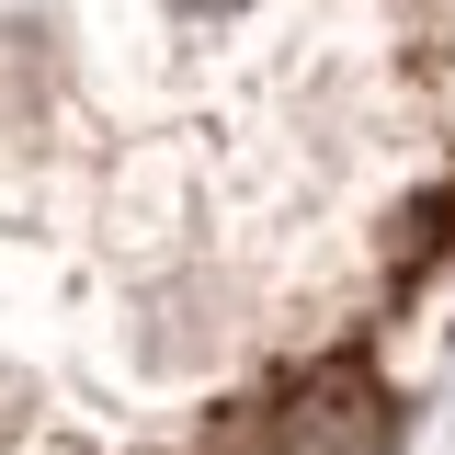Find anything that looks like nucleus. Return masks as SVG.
I'll use <instances>...</instances> for the list:
<instances>
[{"mask_svg": "<svg viewBox=\"0 0 455 455\" xmlns=\"http://www.w3.org/2000/svg\"><path fill=\"white\" fill-rule=\"evenodd\" d=\"M387 444H398V410L364 364H319L262 433V455H387Z\"/></svg>", "mask_w": 455, "mask_h": 455, "instance_id": "1", "label": "nucleus"}, {"mask_svg": "<svg viewBox=\"0 0 455 455\" xmlns=\"http://www.w3.org/2000/svg\"><path fill=\"white\" fill-rule=\"evenodd\" d=\"M171 12H228V0H171Z\"/></svg>", "mask_w": 455, "mask_h": 455, "instance_id": "2", "label": "nucleus"}]
</instances>
